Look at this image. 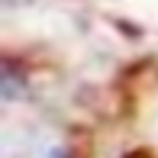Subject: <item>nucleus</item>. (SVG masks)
Masks as SVG:
<instances>
[{
	"mask_svg": "<svg viewBox=\"0 0 158 158\" xmlns=\"http://www.w3.org/2000/svg\"><path fill=\"white\" fill-rule=\"evenodd\" d=\"M129 158H152V155H148V152H132Z\"/></svg>",
	"mask_w": 158,
	"mask_h": 158,
	"instance_id": "f257e3e1",
	"label": "nucleus"
},
{
	"mask_svg": "<svg viewBox=\"0 0 158 158\" xmlns=\"http://www.w3.org/2000/svg\"><path fill=\"white\" fill-rule=\"evenodd\" d=\"M6 3H16V0H6Z\"/></svg>",
	"mask_w": 158,
	"mask_h": 158,
	"instance_id": "f03ea898",
	"label": "nucleus"
}]
</instances>
